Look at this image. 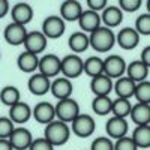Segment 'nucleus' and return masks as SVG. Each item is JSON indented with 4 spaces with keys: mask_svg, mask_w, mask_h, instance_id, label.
Returning a JSON list of instances; mask_svg holds the SVG:
<instances>
[{
    "mask_svg": "<svg viewBox=\"0 0 150 150\" xmlns=\"http://www.w3.org/2000/svg\"><path fill=\"white\" fill-rule=\"evenodd\" d=\"M14 125H24L27 123L32 117V108L26 102H17L15 105L9 107V116H8Z\"/></svg>",
    "mask_w": 150,
    "mask_h": 150,
    "instance_id": "obj_19",
    "label": "nucleus"
},
{
    "mask_svg": "<svg viewBox=\"0 0 150 150\" xmlns=\"http://www.w3.org/2000/svg\"><path fill=\"white\" fill-rule=\"evenodd\" d=\"M38 65H39V57L33 53L23 51L17 57V66L20 71L26 74H35L38 71Z\"/></svg>",
    "mask_w": 150,
    "mask_h": 150,
    "instance_id": "obj_25",
    "label": "nucleus"
},
{
    "mask_svg": "<svg viewBox=\"0 0 150 150\" xmlns=\"http://www.w3.org/2000/svg\"><path fill=\"white\" fill-rule=\"evenodd\" d=\"M21 101V93L15 86H5L0 90V102L6 107H12Z\"/></svg>",
    "mask_w": 150,
    "mask_h": 150,
    "instance_id": "obj_30",
    "label": "nucleus"
},
{
    "mask_svg": "<svg viewBox=\"0 0 150 150\" xmlns=\"http://www.w3.org/2000/svg\"><path fill=\"white\" fill-rule=\"evenodd\" d=\"M66 30V23L62 20L59 15H50L42 23V35L47 39H57V38L63 36Z\"/></svg>",
    "mask_w": 150,
    "mask_h": 150,
    "instance_id": "obj_7",
    "label": "nucleus"
},
{
    "mask_svg": "<svg viewBox=\"0 0 150 150\" xmlns=\"http://www.w3.org/2000/svg\"><path fill=\"white\" fill-rule=\"evenodd\" d=\"M9 11H11V8H9L8 0H0V20L5 18L9 14Z\"/></svg>",
    "mask_w": 150,
    "mask_h": 150,
    "instance_id": "obj_42",
    "label": "nucleus"
},
{
    "mask_svg": "<svg viewBox=\"0 0 150 150\" xmlns=\"http://www.w3.org/2000/svg\"><path fill=\"white\" fill-rule=\"evenodd\" d=\"M44 138L48 140L54 147L63 146L69 141L71 138V128L69 125L60 122V120H53L48 123L44 131Z\"/></svg>",
    "mask_w": 150,
    "mask_h": 150,
    "instance_id": "obj_2",
    "label": "nucleus"
},
{
    "mask_svg": "<svg viewBox=\"0 0 150 150\" xmlns=\"http://www.w3.org/2000/svg\"><path fill=\"white\" fill-rule=\"evenodd\" d=\"M8 140L14 150H29V147L33 141V137L29 129L21 126V128H15Z\"/></svg>",
    "mask_w": 150,
    "mask_h": 150,
    "instance_id": "obj_14",
    "label": "nucleus"
},
{
    "mask_svg": "<svg viewBox=\"0 0 150 150\" xmlns=\"http://www.w3.org/2000/svg\"><path fill=\"white\" fill-rule=\"evenodd\" d=\"M38 72L45 75L47 78H56L60 74V59L56 54H45L39 57V65H38Z\"/></svg>",
    "mask_w": 150,
    "mask_h": 150,
    "instance_id": "obj_8",
    "label": "nucleus"
},
{
    "mask_svg": "<svg viewBox=\"0 0 150 150\" xmlns=\"http://www.w3.org/2000/svg\"><path fill=\"white\" fill-rule=\"evenodd\" d=\"M101 15V23H104V27L112 29V27H117L122 24L123 21V12L120 11L119 6H107Z\"/></svg>",
    "mask_w": 150,
    "mask_h": 150,
    "instance_id": "obj_21",
    "label": "nucleus"
},
{
    "mask_svg": "<svg viewBox=\"0 0 150 150\" xmlns=\"http://www.w3.org/2000/svg\"><path fill=\"white\" fill-rule=\"evenodd\" d=\"M50 87H51V80L47 78L45 75L35 72L32 74V77L27 81V89L30 93L36 95V96H42L45 93L50 92Z\"/></svg>",
    "mask_w": 150,
    "mask_h": 150,
    "instance_id": "obj_18",
    "label": "nucleus"
},
{
    "mask_svg": "<svg viewBox=\"0 0 150 150\" xmlns=\"http://www.w3.org/2000/svg\"><path fill=\"white\" fill-rule=\"evenodd\" d=\"M50 92L53 93V96L57 99V101L68 99V98H71V95H72V92H74L72 81L68 80V78H65V77H56V78L51 81Z\"/></svg>",
    "mask_w": 150,
    "mask_h": 150,
    "instance_id": "obj_15",
    "label": "nucleus"
},
{
    "mask_svg": "<svg viewBox=\"0 0 150 150\" xmlns=\"http://www.w3.org/2000/svg\"><path fill=\"white\" fill-rule=\"evenodd\" d=\"M83 5L77 0H66L60 5V18L66 21H78L80 15L83 14Z\"/></svg>",
    "mask_w": 150,
    "mask_h": 150,
    "instance_id": "obj_20",
    "label": "nucleus"
},
{
    "mask_svg": "<svg viewBox=\"0 0 150 150\" xmlns=\"http://www.w3.org/2000/svg\"><path fill=\"white\" fill-rule=\"evenodd\" d=\"M132 104L129 99H122L117 98L112 101V107H111V112L114 117H122V119H126L129 117V112H131Z\"/></svg>",
    "mask_w": 150,
    "mask_h": 150,
    "instance_id": "obj_32",
    "label": "nucleus"
},
{
    "mask_svg": "<svg viewBox=\"0 0 150 150\" xmlns=\"http://www.w3.org/2000/svg\"><path fill=\"white\" fill-rule=\"evenodd\" d=\"M83 74L89 75L90 78H95L98 75L104 74V59L93 56L84 60V66H83Z\"/></svg>",
    "mask_w": 150,
    "mask_h": 150,
    "instance_id": "obj_29",
    "label": "nucleus"
},
{
    "mask_svg": "<svg viewBox=\"0 0 150 150\" xmlns=\"http://www.w3.org/2000/svg\"><path fill=\"white\" fill-rule=\"evenodd\" d=\"M0 150H14L9 140H0Z\"/></svg>",
    "mask_w": 150,
    "mask_h": 150,
    "instance_id": "obj_43",
    "label": "nucleus"
},
{
    "mask_svg": "<svg viewBox=\"0 0 150 150\" xmlns=\"http://www.w3.org/2000/svg\"><path fill=\"white\" fill-rule=\"evenodd\" d=\"M114 150H138V147L135 146L131 137H123L114 141Z\"/></svg>",
    "mask_w": 150,
    "mask_h": 150,
    "instance_id": "obj_37",
    "label": "nucleus"
},
{
    "mask_svg": "<svg viewBox=\"0 0 150 150\" xmlns=\"http://www.w3.org/2000/svg\"><path fill=\"white\" fill-rule=\"evenodd\" d=\"M134 98L138 104H150V81H141L135 84Z\"/></svg>",
    "mask_w": 150,
    "mask_h": 150,
    "instance_id": "obj_33",
    "label": "nucleus"
},
{
    "mask_svg": "<svg viewBox=\"0 0 150 150\" xmlns=\"http://www.w3.org/2000/svg\"><path fill=\"white\" fill-rule=\"evenodd\" d=\"M47 44H48V39L42 35V32L39 30H33V32H29L26 39H24V51H29V53H33L36 56H39L41 53L45 51L47 48Z\"/></svg>",
    "mask_w": 150,
    "mask_h": 150,
    "instance_id": "obj_9",
    "label": "nucleus"
},
{
    "mask_svg": "<svg viewBox=\"0 0 150 150\" xmlns=\"http://www.w3.org/2000/svg\"><path fill=\"white\" fill-rule=\"evenodd\" d=\"M27 29L26 26H21V24H17V23H9L8 26L5 27V32H3V38L5 41L9 44V45H23L24 44V39L27 36Z\"/></svg>",
    "mask_w": 150,
    "mask_h": 150,
    "instance_id": "obj_11",
    "label": "nucleus"
},
{
    "mask_svg": "<svg viewBox=\"0 0 150 150\" xmlns=\"http://www.w3.org/2000/svg\"><path fill=\"white\" fill-rule=\"evenodd\" d=\"M112 84H114V81L108 78L105 74H102L92 78L90 89L95 93V96H110V93L112 92Z\"/></svg>",
    "mask_w": 150,
    "mask_h": 150,
    "instance_id": "obj_24",
    "label": "nucleus"
},
{
    "mask_svg": "<svg viewBox=\"0 0 150 150\" xmlns=\"http://www.w3.org/2000/svg\"><path fill=\"white\" fill-rule=\"evenodd\" d=\"M84 60L78 54H68L63 59H60V74L68 80L78 78L83 74Z\"/></svg>",
    "mask_w": 150,
    "mask_h": 150,
    "instance_id": "obj_4",
    "label": "nucleus"
},
{
    "mask_svg": "<svg viewBox=\"0 0 150 150\" xmlns=\"http://www.w3.org/2000/svg\"><path fill=\"white\" fill-rule=\"evenodd\" d=\"M112 99L110 96H95L92 101V110L98 116H108L111 112Z\"/></svg>",
    "mask_w": 150,
    "mask_h": 150,
    "instance_id": "obj_31",
    "label": "nucleus"
},
{
    "mask_svg": "<svg viewBox=\"0 0 150 150\" xmlns=\"http://www.w3.org/2000/svg\"><path fill=\"white\" fill-rule=\"evenodd\" d=\"M32 116L33 119L41 123V125H47L51 123L53 120H56V111H54V105L50 102H38L33 108H32Z\"/></svg>",
    "mask_w": 150,
    "mask_h": 150,
    "instance_id": "obj_12",
    "label": "nucleus"
},
{
    "mask_svg": "<svg viewBox=\"0 0 150 150\" xmlns=\"http://www.w3.org/2000/svg\"><path fill=\"white\" fill-rule=\"evenodd\" d=\"M15 125L12 123V120L6 116L0 117V140H8L11 134L14 132Z\"/></svg>",
    "mask_w": 150,
    "mask_h": 150,
    "instance_id": "obj_35",
    "label": "nucleus"
},
{
    "mask_svg": "<svg viewBox=\"0 0 150 150\" xmlns=\"http://www.w3.org/2000/svg\"><path fill=\"white\" fill-rule=\"evenodd\" d=\"M89 45L98 53H107L116 45V33L101 26L89 35Z\"/></svg>",
    "mask_w": 150,
    "mask_h": 150,
    "instance_id": "obj_1",
    "label": "nucleus"
},
{
    "mask_svg": "<svg viewBox=\"0 0 150 150\" xmlns=\"http://www.w3.org/2000/svg\"><path fill=\"white\" fill-rule=\"evenodd\" d=\"M71 132H74L80 138H89V137L95 132L96 129V123L95 119L90 114H80L72 120V123L69 125Z\"/></svg>",
    "mask_w": 150,
    "mask_h": 150,
    "instance_id": "obj_5",
    "label": "nucleus"
},
{
    "mask_svg": "<svg viewBox=\"0 0 150 150\" xmlns=\"http://www.w3.org/2000/svg\"><path fill=\"white\" fill-rule=\"evenodd\" d=\"M87 6H89L90 11L99 14V12H102L108 6V2L107 0H87Z\"/></svg>",
    "mask_w": 150,
    "mask_h": 150,
    "instance_id": "obj_40",
    "label": "nucleus"
},
{
    "mask_svg": "<svg viewBox=\"0 0 150 150\" xmlns=\"http://www.w3.org/2000/svg\"><path fill=\"white\" fill-rule=\"evenodd\" d=\"M140 62H143V63L146 66L150 68V47H144V50L141 51V57H140Z\"/></svg>",
    "mask_w": 150,
    "mask_h": 150,
    "instance_id": "obj_41",
    "label": "nucleus"
},
{
    "mask_svg": "<svg viewBox=\"0 0 150 150\" xmlns=\"http://www.w3.org/2000/svg\"><path fill=\"white\" fill-rule=\"evenodd\" d=\"M132 141L135 146L140 149H149L150 147V125H143V126H137L131 135Z\"/></svg>",
    "mask_w": 150,
    "mask_h": 150,
    "instance_id": "obj_28",
    "label": "nucleus"
},
{
    "mask_svg": "<svg viewBox=\"0 0 150 150\" xmlns=\"http://www.w3.org/2000/svg\"><path fill=\"white\" fill-rule=\"evenodd\" d=\"M90 150H114V141L108 137H98L93 140Z\"/></svg>",
    "mask_w": 150,
    "mask_h": 150,
    "instance_id": "obj_36",
    "label": "nucleus"
},
{
    "mask_svg": "<svg viewBox=\"0 0 150 150\" xmlns=\"http://www.w3.org/2000/svg\"><path fill=\"white\" fill-rule=\"evenodd\" d=\"M149 66H146L143 62L140 60H134L131 62L129 65H126V77L129 80H132L134 83H141V81H146L147 77H149Z\"/></svg>",
    "mask_w": 150,
    "mask_h": 150,
    "instance_id": "obj_22",
    "label": "nucleus"
},
{
    "mask_svg": "<svg viewBox=\"0 0 150 150\" xmlns=\"http://www.w3.org/2000/svg\"><path fill=\"white\" fill-rule=\"evenodd\" d=\"M68 45L74 51V54L84 53L86 50L90 47L89 45V35H86L83 32H74L68 39Z\"/></svg>",
    "mask_w": 150,
    "mask_h": 150,
    "instance_id": "obj_27",
    "label": "nucleus"
},
{
    "mask_svg": "<svg viewBox=\"0 0 150 150\" xmlns=\"http://www.w3.org/2000/svg\"><path fill=\"white\" fill-rule=\"evenodd\" d=\"M56 111V120H60L66 125H71L72 120L80 114V105L78 102L72 98L68 99H62L54 105Z\"/></svg>",
    "mask_w": 150,
    "mask_h": 150,
    "instance_id": "obj_3",
    "label": "nucleus"
},
{
    "mask_svg": "<svg viewBox=\"0 0 150 150\" xmlns=\"http://www.w3.org/2000/svg\"><path fill=\"white\" fill-rule=\"evenodd\" d=\"M11 18L12 23L26 26L33 20V8L26 2H18L11 8Z\"/></svg>",
    "mask_w": 150,
    "mask_h": 150,
    "instance_id": "obj_13",
    "label": "nucleus"
},
{
    "mask_svg": "<svg viewBox=\"0 0 150 150\" xmlns=\"http://www.w3.org/2000/svg\"><path fill=\"white\" fill-rule=\"evenodd\" d=\"M126 60L119 54H111L104 59V74L111 80L123 77L126 72Z\"/></svg>",
    "mask_w": 150,
    "mask_h": 150,
    "instance_id": "obj_6",
    "label": "nucleus"
},
{
    "mask_svg": "<svg viewBox=\"0 0 150 150\" xmlns=\"http://www.w3.org/2000/svg\"><path fill=\"white\" fill-rule=\"evenodd\" d=\"M135 84L132 80H129L126 75H123V77L117 78L112 84V90L114 93L117 95V98H122V99H129L134 98V90H135Z\"/></svg>",
    "mask_w": 150,
    "mask_h": 150,
    "instance_id": "obj_23",
    "label": "nucleus"
},
{
    "mask_svg": "<svg viewBox=\"0 0 150 150\" xmlns=\"http://www.w3.org/2000/svg\"><path fill=\"white\" fill-rule=\"evenodd\" d=\"M29 150H54V146L48 140H45L44 137H41V138H35L32 141Z\"/></svg>",
    "mask_w": 150,
    "mask_h": 150,
    "instance_id": "obj_39",
    "label": "nucleus"
},
{
    "mask_svg": "<svg viewBox=\"0 0 150 150\" xmlns=\"http://www.w3.org/2000/svg\"><path fill=\"white\" fill-rule=\"evenodd\" d=\"M78 24H80V29L83 33L86 35H90L92 32H95L98 27L102 26L101 23V15L98 12H93L90 9H86L83 11V14L78 18Z\"/></svg>",
    "mask_w": 150,
    "mask_h": 150,
    "instance_id": "obj_16",
    "label": "nucleus"
},
{
    "mask_svg": "<svg viewBox=\"0 0 150 150\" xmlns=\"http://www.w3.org/2000/svg\"><path fill=\"white\" fill-rule=\"evenodd\" d=\"M141 0H120L119 2V8L122 12H135L141 8Z\"/></svg>",
    "mask_w": 150,
    "mask_h": 150,
    "instance_id": "obj_38",
    "label": "nucleus"
},
{
    "mask_svg": "<svg viewBox=\"0 0 150 150\" xmlns=\"http://www.w3.org/2000/svg\"><path fill=\"white\" fill-rule=\"evenodd\" d=\"M140 35L135 32L134 27H125L116 35V44L123 50H134L140 44Z\"/></svg>",
    "mask_w": 150,
    "mask_h": 150,
    "instance_id": "obj_17",
    "label": "nucleus"
},
{
    "mask_svg": "<svg viewBox=\"0 0 150 150\" xmlns=\"http://www.w3.org/2000/svg\"><path fill=\"white\" fill-rule=\"evenodd\" d=\"M105 131H107L108 138H111L112 141H116L119 138H123V137L128 135V131H129L128 120L122 119V117H114V116H112V117H110L107 120Z\"/></svg>",
    "mask_w": 150,
    "mask_h": 150,
    "instance_id": "obj_10",
    "label": "nucleus"
},
{
    "mask_svg": "<svg viewBox=\"0 0 150 150\" xmlns=\"http://www.w3.org/2000/svg\"><path fill=\"white\" fill-rule=\"evenodd\" d=\"M129 117L137 126L150 125V104H138L137 102L131 108Z\"/></svg>",
    "mask_w": 150,
    "mask_h": 150,
    "instance_id": "obj_26",
    "label": "nucleus"
},
{
    "mask_svg": "<svg viewBox=\"0 0 150 150\" xmlns=\"http://www.w3.org/2000/svg\"><path fill=\"white\" fill-rule=\"evenodd\" d=\"M135 32L140 36L150 35V14H141L135 21Z\"/></svg>",
    "mask_w": 150,
    "mask_h": 150,
    "instance_id": "obj_34",
    "label": "nucleus"
}]
</instances>
